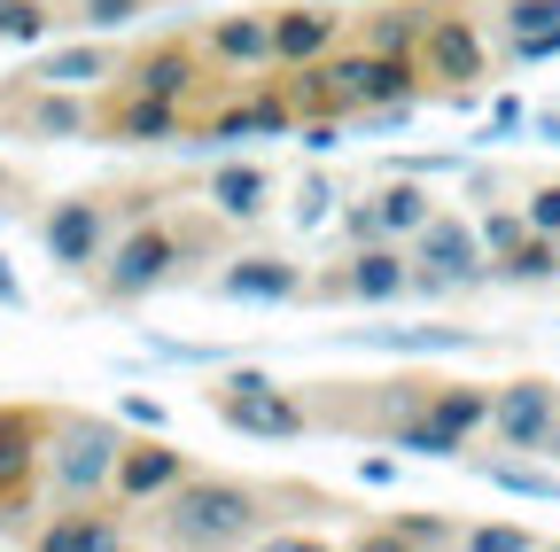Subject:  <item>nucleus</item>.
Here are the masks:
<instances>
[{"label": "nucleus", "instance_id": "obj_1", "mask_svg": "<svg viewBox=\"0 0 560 552\" xmlns=\"http://www.w3.org/2000/svg\"><path fill=\"white\" fill-rule=\"evenodd\" d=\"M249 537H257V491H242V482H179L156 521V544H249Z\"/></svg>", "mask_w": 560, "mask_h": 552}, {"label": "nucleus", "instance_id": "obj_2", "mask_svg": "<svg viewBox=\"0 0 560 552\" xmlns=\"http://www.w3.org/2000/svg\"><path fill=\"white\" fill-rule=\"evenodd\" d=\"M117 459H125V444H117V428H109V421L62 412L55 436H47V482H55V498H70V506L102 498L109 482H117Z\"/></svg>", "mask_w": 560, "mask_h": 552}, {"label": "nucleus", "instance_id": "obj_3", "mask_svg": "<svg viewBox=\"0 0 560 552\" xmlns=\"http://www.w3.org/2000/svg\"><path fill=\"white\" fill-rule=\"evenodd\" d=\"M412 79H420V62L366 47V55H342V62H319V71H304V94H312L319 109H389V102L412 94Z\"/></svg>", "mask_w": 560, "mask_h": 552}, {"label": "nucleus", "instance_id": "obj_4", "mask_svg": "<svg viewBox=\"0 0 560 552\" xmlns=\"http://www.w3.org/2000/svg\"><path fill=\"white\" fill-rule=\"evenodd\" d=\"M420 242V289H475L482 281V234L459 219H429Z\"/></svg>", "mask_w": 560, "mask_h": 552}, {"label": "nucleus", "instance_id": "obj_5", "mask_svg": "<svg viewBox=\"0 0 560 552\" xmlns=\"http://www.w3.org/2000/svg\"><path fill=\"white\" fill-rule=\"evenodd\" d=\"M482 421H490V397L482 389H436V404L420 412L412 428H397V444L405 451H429V459H452L467 444V428H482Z\"/></svg>", "mask_w": 560, "mask_h": 552}, {"label": "nucleus", "instance_id": "obj_6", "mask_svg": "<svg viewBox=\"0 0 560 552\" xmlns=\"http://www.w3.org/2000/svg\"><path fill=\"white\" fill-rule=\"evenodd\" d=\"M219 412H226L242 436H304V404H296L289 389L257 381V374L226 381V389H219Z\"/></svg>", "mask_w": 560, "mask_h": 552}, {"label": "nucleus", "instance_id": "obj_7", "mask_svg": "<svg viewBox=\"0 0 560 552\" xmlns=\"http://www.w3.org/2000/svg\"><path fill=\"white\" fill-rule=\"evenodd\" d=\"M490 428H499L514 451H537V444L560 436V397L545 381H514V389L490 397Z\"/></svg>", "mask_w": 560, "mask_h": 552}, {"label": "nucleus", "instance_id": "obj_8", "mask_svg": "<svg viewBox=\"0 0 560 552\" xmlns=\"http://www.w3.org/2000/svg\"><path fill=\"white\" fill-rule=\"evenodd\" d=\"M39 467H47V421L24 404H0V506H16Z\"/></svg>", "mask_w": 560, "mask_h": 552}, {"label": "nucleus", "instance_id": "obj_9", "mask_svg": "<svg viewBox=\"0 0 560 552\" xmlns=\"http://www.w3.org/2000/svg\"><path fill=\"white\" fill-rule=\"evenodd\" d=\"M172 265H179V234H164V226L125 234L109 257V296H149L156 281H172Z\"/></svg>", "mask_w": 560, "mask_h": 552}, {"label": "nucleus", "instance_id": "obj_10", "mask_svg": "<svg viewBox=\"0 0 560 552\" xmlns=\"http://www.w3.org/2000/svg\"><path fill=\"white\" fill-rule=\"evenodd\" d=\"M420 71L429 79H444V86H467V79H482V32L467 24V16H429V32H420Z\"/></svg>", "mask_w": 560, "mask_h": 552}, {"label": "nucleus", "instance_id": "obj_11", "mask_svg": "<svg viewBox=\"0 0 560 552\" xmlns=\"http://www.w3.org/2000/svg\"><path fill=\"white\" fill-rule=\"evenodd\" d=\"M179 482H187V459H179L172 444H125V459H117V498L149 506V498L179 491Z\"/></svg>", "mask_w": 560, "mask_h": 552}, {"label": "nucleus", "instance_id": "obj_12", "mask_svg": "<svg viewBox=\"0 0 560 552\" xmlns=\"http://www.w3.org/2000/svg\"><path fill=\"white\" fill-rule=\"evenodd\" d=\"M342 289L350 296H366V304H389V296H405V289H420V272L397 257V249H382V242H366L359 257H350V272H342Z\"/></svg>", "mask_w": 560, "mask_h": 552}, {"label": "nucleus", "instance_id": "obj_13", "mask_svg": "<svg viewBox=\"0 0 560 552\" xmlns=\"http://www.w3.org/2000/svg\"><path fill=\"white\" fill-rule=\"evenodd\" d=\"M272 39H280V62H319L342 39V16L335 9H272Z\"/></svg>", "mask_w": 560, "mask_h": 552}, {"label": "nucleus", "instance_id": "obj_14", "mask_svg": "<svg viewBox=\"0 0 560 552\" xmlns=\"http://www.w3.org/2000/svg\"><path fill=\"white\" fill-rule=\"evenodd\" d=\"M47 249H55V265H94V249H102V202H62V211L47 219Z\"/></svg>", "mask_w": 560, "mask_h": 552}, {"label": "nucleus", "instance_id": "obj_15", "mask_svg": "<svg viewBox=\"0 0 560 552\" xmlns=\"http://www.w3.org/2000/svg\"><path fill=\"white\" fill-rule=\"evenodd\" d=\"M210 47H219V62H234V71H249V62H280L272 16H219V32H210Z\"/></svg>", "mask_w": 560, "mask_h": 552}, {"label": "nucleus", "instance_id": "obj_16", "mask_svg": "<svg viewBox=\"0 0 560 552\" xmlns=\"http://www.w3.org/2000/svg\"><path fill=\"white\" fill-rule=\"evenodd\" d=\"M132 86H140V94H156V102H187V86H195V55H187V47L140 55V62H132Z\"/></svg>", "mask_w": 560, "mask_h": 552}, {"label": "nucleus", "instance_id": "obj_17", "mask_svg": "<svg viewBox=\"0 0 560 552\" xmlns=\"http://www.w3.org/2000/svg\"><path fill=\"white\" fill-rule=\"evenodd\" d=\"M219 289H226V296L272 304V296H296V265H280V257H242L234 272H219Z\"/></svg>", "mask_w": 560, "mask_h": 552}, {"label": "nucleus", "instance_id": "obj_18", "mask_svg": "<svg viewBox=\"0 0 560 552\" xmlns=\"http://www.w3.org/2000/svg\"><path fill=\"white\" fill-rule=\"evenodd\" d=\"M102 79H117L109 47H55L47 71H39V86H102Z\"/></svg>", "mask_w": 560, "mask_h": 552}, {"label": "nucleus", "instance_id": "obj_19", "mask_svg": "<svg viewBox=\"0 0 560 552\" xmlns=\"http://www.w3.org/2000/svg\"><path fill=\"white\" fill-rule=\"evenodd\" d=\"M429 219H436V211H429V195H420L412 179H397V187L374 195V226H382V234H420Z\"/></svg>", "mask_w": 560, "mask_h": 552}, {"label": "nucleus", "instance_id": "obj_20", "mask_svg": "<svg viewBox=\"0 0 560 552\" xmlns=\"http://www.w3.org/2000/svg\"><path fill=\"white\" fill-rule=\"evenodd\" d=\"M210 195H219L226 219H257V211H265V172H257V164H226L219 179H210Z\"/></svg>", "mask_w": 560, "mask_h": 552}, {"label": "nucleus", "instance_id": "obj_21", "mask_svg": "<svg viewBox=\"0 0 560 552\" xmlns=\"http://www.w3.org/2000/svg\"><path fill=\"white\" fill-rule=\"evenodd\" d=\"M289 125V102H242V109H219L210 117V141H242V132H280Z\"/></svg>", "mask_w": 560, "mask_h": 552}, {"label": "nucleus", "instance_id": "obj_22", "mask_svg": "<svg viewBox=\"0 0 560 552\" xmlns=\"http://www.w3.org/2000/svg\"><path fill=\"white\" fill-rule=\"evenodd\" d=\"M429 16H436V9H382V24L366 32V47H382V55H405V47H420Z\"/></svg>", "mask_w": 560, "mask_h": 552}, {"label": "nucleus", "instance_id": "obj_23", "mask_svg": "<svg viewBox=\"0 0 560 552\" xmlns=\"http://www.w3.org/2000/svg\"><path fill=\"white\" fill-rule=\"evenodd\" d=\"M506 281H545V272H560V234H529L514 257H499Z\"/></svg>", "mask_w": 560, "mask_h": 552}, {"label": "nucleus", "instance_id": "obj_24", "mask_svg": "<svg viewBox=\"0 0 560 552\" xmlns=\"http://www.w3.org/2000/svg\"><path fill=\"white\" fill-rule=\"evenodd\" d=\"M117 132H132V141H164V132H179V102H156V94H140V102L117 117Z\"/></svg>", "mask_w": 560, "mask_h": 552}, {"label": "nucleus", "instance_id": "obj_25", "mask_svg": "<svg viewBox=\"0 0 560 552\" xmlns=\"http://www.w3.org/2000/svg\"><path fill=\"white\" fill-rule=\"evenodd\" d=\"M47 544H62V552H109V544H125V529L117 521H55Z\"/></svg>", "mask_w": 560, "mask_h": 552}, {"label": "nucleus", "instance_id": "obj_26", "mask_svg": "<svg viewBox=\"0 0 560 552\" xmlns=\"http://www.w3.org/2000/svg\"><path fill=\"white\" fill-rule=\"evenodd\" d=\"M529 234H537L529 211H490V219H482V249H490V257H514Z\"/></svg>", "mask_w": 560, "mask_h": 552}, {"label": "nucleus", "instance_id": "obj_27", "mask_svg": "<svg viewBox=\"0 0 560 552\" xmlns=\"http://www.w3.org/2000/svg\"><path fill=\"white\" fill-rule=\"evenodd\" d=\"M0 39H47V9L39 0H0Z\"/></svg>", "mask_w": 560, "mask_h": 552}, {"label": "nucleus", "instance_id": "obj_28", "mask_svg": "<svg viewBox=\"0 0 560 552\" xmlns=\"http://www.w3.org/2000/svg\"><path fill=\"white\" fill-rule=\"evenodd\" d=\"M32 125H39V132H79L86 117H79V102H62V94L47 86V102H32Z\"/></svg>", "mask_w": 560, "mask_h": 552}, {"label": "nucleus", "instance_id": "obj_29", "mask_svg": "<svg viewBox=\"0 0 560 552\" xmlns=\"http://www.w3.org/2000/svg\"><path fill=\"white\" fill-rule=\"evenodd\" d=\"M140 9H149V0H86V24H94V32H117V24H132Z\"/></svg>", "mask_w": 560, "mask_h": 552}, {"label": "nucleus", "instance_id": "obj_30", "mask_svg": "<svg viewBox=\"0 0 560 552\" xmlns=\"http://www.w3.org/2000/svg\"><path fill=\"white\" fill-rule=\"evenodd\" d=\"M499 491H522V498H552V474H522V467H482Z\"/></svg>", "mask_w": 560, "mask_h": 552}, {"label": "nucleus", "instance_id": "obj_31", "mask_svg": "<svg viewBox=\"0 0 560 552\" xmlns=\"http://www.w3.org/2000/svg\"><path fill=\"white\" fill-rule=\"evenodd\" d=\"M327 202H335V187H327V179H304V187H296V226H319Z\"/></svg>", "mask_w": 560, "mask_h": 552}, {"label": "nucleus", "instance_id": "obj_32", "mask_svg": "<svg viewBox=\"0 0 560 552\" xmlns=\"http://www.w3.org/2000/svg\"><path fill=\"white\" fill-rule=\"evenodd\" d=\"M467 544H475V552H522V544H529V529H514V521H499V529H475Z\"/></svg>", "mask_w": 560, "mask_h": 552}, {"label": "nucleus", "instance_id": "obj_33", "mask_svg": "<svg viewBox=\"0 0 560 552\" xmlns=\"http://www.w3.org/2000/svg\"><path fill=\"white\" fill-rule=\"evenodd\" d=\"M529 226L537 234H560V187H537L529 195Z\"/></svg>", "mask_w": 560, "mask_h": 552}, {"label": "nucleus", "instance_id": "obj_34", "mask_svg": "<svg viewBox=\"0 0 560 552\" xmlns=\"http://www.w3.org/2000/svg\"><path fill=\"white\" fill-rule=\"evenodd\" d=\"M389 544H452V521H405L389 529Z\"/></svg>", "mask_w": 560, "mask_h": 552}]
</instances>
